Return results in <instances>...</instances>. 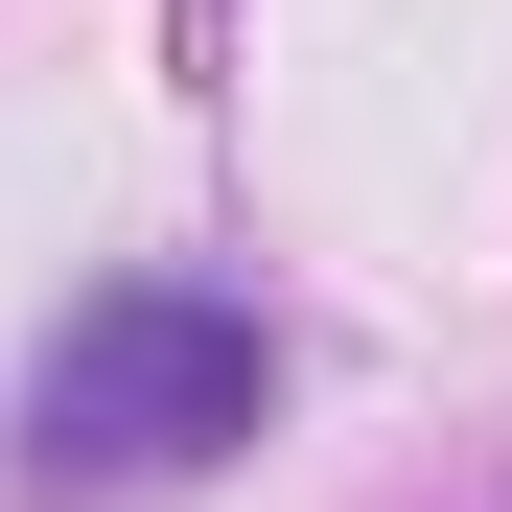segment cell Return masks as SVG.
Instances as JSON below:
<instances>
[{
    "mask_svg": "<svg viewBox=\"0 0 512 512\" xmlns=\"http://www.w3.org/2000/svg\"><path fill=\"white\" fill-rule=\"evenodd\" d=\"M256 419H280V326H256L233 280H94L24 350V466L47 489H187L233 466Z\"/></svg>",
    "mask_w": 512,
    "mask_h": 512,
    "instance_id": "6da1fadb",
    "label": "cell"
}]
</instances>
